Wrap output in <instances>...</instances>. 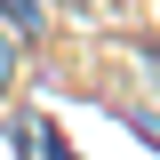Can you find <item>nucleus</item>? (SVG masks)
I'll return each mask as SVG.
<instances>
[{
	"mask_svg": "<svg viewBox=\"0 0 160 160\" xmlns=\"http://www.w3.org/2000/svg\"><path fill=\"white\" fill-rule=\"evenodd\" d=\"M0 24H8L16 40H40L48 32V0H0Z\"/></svg>",
	"mask_w": 160,
	"mask_h": 160,
	"instance_id": "1",
	"label": "nucleus"
},
{
	"mask_svg": "<svg viewBox=\"0 0 160 160\" xmlns=\"http://www.w3.org/2000/svg\"><path fill=\"white\" fill-rule=\"evenodd\" d=\"M16 64H24V40L0 24V96H8V80H16Z\"/></svg>",
	"mask_w": 160,
	"mask_h": 160,
	"instance_id": "2",
	"label": "nucleus"
},
{
	"mask_svg": "<svg viewBox=\"0 0 160 160\" xmlns=\"http://www.w3.org/2000/svg\"><path fill=\"white\" fill-rule=\"evenodd\" d=\"M32 160H72V144H64L56 128H48V120H40V128H32Z\"/></svg>",
	"mask_w": 160,
	"mask_h": 160,
	"instance_id": "3",
	"label": "nucleus"
},
{
	"mask_svg": "<svg viewBox=\"0 0 160 160\" xmlns=\"http://www.w3.org/2000/svg\"><path fill=\"white\" fill-rule=\"evenodd\" d=\"M64 8H104V0H64Z\"/></svg>",
	"mask_w": 160,
	"mask_h": 160,
	"instance_id": "4",
	"label": "nucleus"
}]
</instances>
